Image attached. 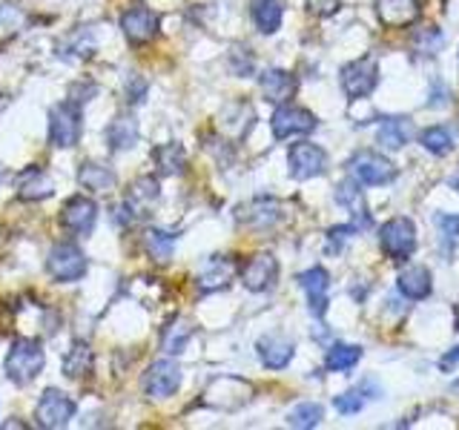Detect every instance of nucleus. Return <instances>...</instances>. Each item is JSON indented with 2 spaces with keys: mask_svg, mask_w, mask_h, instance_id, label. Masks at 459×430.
<instances>
[{
  "mask_svg": "<svg viewBox=\"0 0 459 430\" xmlns=\"http://www.w3.org/2000/svg\"><path fill=\"white\" fill-rule=\"evenodd\" d=\"M124 90H126V100H129V104H141L143 95H147V81H143L138 72H129Z\"/></svg>",
  "mask_w": 459,
  "mask_h": 430,
  "instance_id": "36",
  "label": "nucleus"
},
{
  "mask_svg": "<svg viewBox=\"0 0 459 430\" xmlns=\"http://www.w3.org/2000/svg\"><path fill=\"white\" fill-rule=\"evenodd\" d=\"M258 358H262V365L270 367V370H281L290 365V358H293V341L290 339H284V336H264V339H258Z\"/></svg>",
  "mask_w": 459,
  "mask_h": 430,
  "instance_id": "18",
  "label": "nucleus"
},
{
  "mask_svg": "<svg viewBox=\"0 0 459 430\" xmlns=\"http://www.w3.org/2000/svg\"><path fill=\"white\" fill-rule=\"evenodd\" d=\"M72 416H75V401H72L66 393L55 391V387L43 391V396L35 405V422L47 430H57V427L69 425Z\"/></svg>",
  "mask_w": 459,
  "mask_h": 430,
  "instance_id": "6",
  "label": "nucleus"
},
{
  "mask_svg": "<svg viewBox=\"0 0 459 430\" xmlns=\"http://www.w3.org/2000/svg\"><path fill=\"white\" fill-rule=\"evenodd\" d=\"M0 178H4V176H0Z\"/></svg>",
  "mask_w": 459,
  "mask_h": 430,
  "instance_id": "41",
  "label": "nucleus"
},
{
  "mask_svg": "<svg viewBox=\"0 0 459 430\" xmlns=\"http://www.w3.org/2000/svg\"><path fill=\"white\" fill-rule=\"evenodd\" d=\"M279 201L273 198H255L250 201L247 207L238 210V221L247 224V227H255V229H264V227H273L279 221Z\"/></svg>",
  "mask_w": 459,
  "mask_h": 430,
  "instance_id": "21",
  "label": "nucleus"
},
{
  "mask_svg": "<svg viewBox=\"0 0 459 430\" xmlns=\"http://www.w3.org/2000/svg\"><path fill=\"white\" fill-rule=\"evenodd\" d=\"M382 250L385 255H391L394 262H408L416 250V227L411 219H391L385 227H382Z\"/></svg>",
  "mask_w": 459,
  "mask_h": 430,
  "instance_id": "4",
  "label": "nucleus"
},
{
  "mask_svg": "<svg viewBox=\"0 0 459 430\" xmlns=\"http://www.w3.org/2000/svg\"><path fill=\"white\" fill-rule=\"evenodd\" d=\"M141 387H143V393H147L150 399H167V396H172L181 387V367H178V362H172V358H158V362H152L147 367V373H143Z\"/></svg>",
  "mask_w": 459,
  "mask_h": 430,
  "instance_id": "5",
  "label": "nucleus"
},
{
  "mask_svg": "<svg viewBox=\"0 0 459 430\" xmlns=\"http://www.w3.org/2000/svg\"><path fill=\"white\" fill-rule=\"evenodd\" d=\"M152 158L161 176H181L186 167V152L181 143H161V147H155Z\"/></svg>",
  "mask_w": 459,
  "mask_h": 430,
  "instance_id": "28",
  "label": "nucleus"
},
{
  "mask_svg": "<svg viewBox=\"0 0 459 430\" xmlns=\"http://www.w3.org/2000/svg\"><path fill=\"white\" fill-rule=\"evenodd\" d=\"M86 255L78 244L72 241H57L55 247L47 255V270L55 281L61 284H72V281H81L86 276Z\"/></svg>",
  "mask_w": 459,
  "mask_h": 430,
  "instance_id": "2",
  "label": "nucleus"
},
{
  "mask_svg": "<svg viewBox=\"0 0 459 430\" xmlns=\"http://www.w3.org/2000/svg\"><path fill=\"white\" fill-rule=\"evenodd\" d=\"M107 143L112 152H121V150H133L135 141H138V121L133 115H118L104 133Z\"/></svg>",
  "mask_w": 459,
  "mask_h": 430,
  "instance_id": "22",
  "label": "nucleus"
},
{
  "mask_svg": "<svg viewBox=\"0 0 459 430\" xmlns=\"http://www.w3.org/2000/svg\"><path fill=\"white\" fill-rule=\"evenodd\" d=\"M336 201H339L342 207L351 210L356 229L370 227V215H368V207H365V201H362V193H359L353 184H342L339 190H336Z\"/></svg>",
  "mask_w": 459,
  "mask_h": 430,
  "instance_id": "29",
  "label": "nucleus"
},
{
  "mask_svg": "<svg viewBox=\"0 0 459 430\" xmlns=\"http://www.w3.org/2000/svg\"><path fill=\"white\" fill-rule=\"evenodd\" d=\"M253 21L258 26V32L273 35L281 26V4L279 0H255L253 4Z\"/></svg>",
  "mask_w": 459,
  "mask_h": 430,
  "instance_id": "30",
  "label": "nucleus"
},
{
  "mask_svg": "<svg viewBox=\"0 0 459 430\" xmlns=\"http://www.w3.org/2000/svg\"><path fill=\"white\" fill-rule=\"evenodd\" d=\"M92 367H95V356H92L90 344H83V341L72 344L69 353L64 356V373H66V379H83V376H90Z\"/></svg>",
  "mask_w": 459,
  "mask_h": 430,
  "instance_id": "24",
  "label": "nucleus"
},
{
  "mask_svg": "<svg viewBox=\"0 0 459 430\" xmlns=\"http://www.w3.org/2000/svg\"><path fill=\"white\" fill-rule=\"evenodd\" d=\"M49 141L61 150L75 147L81 141V107L75 100H61L49 109Z\"/></svg>",
  "mask_w": 459,
  "mask_h": 430,
  "instance_id": "3",
  "label": "nucleus"
},
{
  "mask_svg": "<svg viewBox=\"0 0 459 430\" xmlns=\"http://www.w3.org/2000/svg\"><path fill=\"white\" fill-rule=\"evenodd\" d=\"M236 262L230 255H212L207 258V264L204 270L198 272V290L201 293H219L224 290V287H230V281H233L236 276Z\"/></svg>",
  "mask_w": 459,
  "mask_h": 430,
  "instance_id": "15",
  "label": "nucleus"
},
{
  "mask_svg": "<svg viewBox=\"0 0 459 430\" xmlns=\"http://www.w3.org/2000/svg\"><path fill=\"white\" fill-rule=\"evenodd\" d=\"M411 138H413V124L408 118H387L377 135V141L385 150H402Z\"/></svg>",
  "mask_w": 459,
  "mask_h": 430,
  "instance_id": "27",
  "label": "nucleus"
},
{
  "mask_svg": "<svg viewBox=\"0 0 459 430\" xmlns=\"http://www.w3.org/2000/svg\"><path fill=\"white\" fill-rule=\"evenodd\" d=\"M439 47H442V35L437 32V29H428L425 38H422V47H420V52H422V55H434Z\"/></svg>",
  "mask_w": 459,
  "mask_h": 430,
  "instance_id": "38",
  "label": "nucleus"
},
{
  "mask_svg": "<svg viewBox=\"0 0 459 430\" xmlns=\"http://www.w3.org/2000/svg\"><path fill=\"white\" fill-rule=\"evenodd\" d=\"M339 9V0H307V12L316 18H327Z\"/></svg>",
  "mask_w": 459,
  "mask_h": 430,
  "instance_id": "37",
  "label": "nucleus"
},
{
  "mask_svg": "<svg viewBox=\"0 0 459 430\" xmlns=\"http://www.w3.org/2000/svg\"><path fill=\"white\" fill-rule=\"evenodd\" d=\"M377 81H379V72H377V61H373V57H359V61L342 69V90L351 100L368 98L373 90H377Z\"/></svg>",
  "mask_w": 459,
  "mask_h": 430,
  "instance_id": "7",
  "label": "nucleus"
},
{
  "mask_svg": "<svg viewBox=\"0 0 459 430\" xmlns=\"http://www.w3.org/2000/svg\"><path fill=\"white\" fill-rule=\"evenodd\" d=\"M121 32H124V38L129 43H133V47L150 43L158 35V18H155V12L150 6H143V4L129 6L121 14Z\"/></svg>",
  "mask_w": 459,
  "mask_h": 430,
  "instance_id": "11",
  "label": "nucleus"
},
{
  "mask_svg": "<svg viewBox=\"0 0 459 430\" xmlns=\"http://www.w3.org/2000/svg\"><path fill=\"white\" fill-rule=\"evenodd\" d=\"M43 365H47V353H43V344L38 339H14L4 362L9 382H14L18 387L35 382Z\"/></svg>",
  "mask_w": 459,
  "mask_h": 430,
  "instance_id": "1",
  "label": "nucleus"
},
{
  "mask_svg": "<svg viewBox=\"0 0 459 430\" xmlns=\"http://www.w3.org/2000/svg\"><path fill=\"white\" fill-rule=\"evenodd\" d=\"M78 184L83 186V190H90V193H107L115 186V172L109 167H104V164L86 161L78 169Z\"/></svg>",
  "mask_w": 459,
  "mask_h": 430,
  "instance_id": "26",
  "label": "nucleus"
},
{
  "mask_svg": "<svg viewBox=\"0 0 459 430\" xmlns=\"http://www.w3.org/2000/svg\"><path fill=\"white\" fill-rule=\"evenodd\" d=\"M351 172L359 184L365 186H382V184H391L396 178V169L387 158L377 155V152H356L351 158Z\"/></svg>",
  "mask_w": 459,
  "mask_h": 430,
  "instance_id": "9",
  "label": "nucleus"
},
{
  "mask_svg": "<svg viewBox=\"0 0 459 430\" xmlns=\"http://www.w3.org/2000/svg\"><path fill=\"white\" fill-rule=\"evenodd\" d=\"M299 284L301 290L307 293V301H310V313L316 319H322L327 313V287H330V276L325 267H310L299 276Z\"/></svg>",
  "mask_w": 459,
  "mask_h": 430,
  "instance_id": "17",
  "label": "nucleus"
},
{
  "mask_svg": "<svg viewBox=\"0 0 459 430\" xmlns=\"http://www.w3.org/2000/svg\"><path fill=\"white\" fill-rule=\"evenodd\" d=\"M172 250H176V236L167 233V229L150 227L143 233V253H147L155 264H167L172 258Z\"/></svg>",
  "mask_w": 459,
  "mask_h": 430,
  "instance_id": "25",
  "label": "nucleus"
},
{
  "mask_svg": "<svg viewBox=\"0 0 459 430\" xmlns=\"http://www.w3.org/2000/svg\"><path fill=\"white\" fill-rule=\"evenodd\" d=\"M365 399H368V396H362V391H348V393L336 396V410L344 413V416L359 413V410L365 408Z\"/></svg>",
  "mask_w": 459,
  "mask_h": 430,
  "instance_id": "35",
  "label": "nucleus"
},
{
  "mask_svg": "<svg viewBox=\"0 0 459 430\" xmlns=\"http://www.w3.org/2000/svg\"><path fill=\"white\" fill-rule=\"evenodd\" d=\"M258 86H262L267 100H273V104H284V100H290L296 92V78L284 69H267V72H262V78H258Z\"/></svg>",
  "mask_w": 459,
  "mask_h": 430,
  "instance_id": "20",
  "label": "nucleus"
},
{
  "mask_svg": "<svg viewBox=\"0 0 459 430\" xmlns=\"http://www.w3.org/2000/svg\"><path fill=\"white\" fill-rule=\"evenodd\" d=\"M454 365H459V348H456V350H451V353L445 356L442 362H439V367H442V370H451Z\"/></svg>",
  "mask_w": 459,
  "mask_h": 430,
  "instance_id": "39",
  "label": "nucleus"
},
{
  "mask_svg": "<svg viewBox=\"0 0 459 430\" xmlns=\"http://www.w3.org/2000/svg\"><path fill=\"white\" fill-rule=\"evenodd\" d=\"M377 14L385 26L391 29H408L420 21V0H377Z\"/></svg>",
  "mask_w": 459,
  "mask_h": 430,
  "instance_id": "16",
  "label": "nucleus"
},
{
  "mask_svg": "<svg viewBox=\"0 0 459 430\" xmlns=\"http://www.w3.org/2000/svg\"><path fill=\"white\" fill-rule=\"evenodd\" d=\"M161 198V190H158V181L152 176H141L133 186L126 190L124 198V212H126V221H141V219H150L152 207L158 204Z\"/></svg>",
  "mask_w": 459,
  "mask_h": 430,
  "instance_id": "8",
  "label": "nucleus"
},
{
  "mask_svg": "<svg viewBox=\"0 0 459 430\" xmlns=\"http://www.w3.org/2000/svg\"><path fill=\"white\" fill-rule=\"evenodd\" d=\"M270 126H273V135L279 141L293 138V135H307L316 129V115L301 107H279L273 112Z\"/></svg>",
  "mask_w": 459,
  "mask_h": 430,
  "instance_id": "13",
  "label": "nucleus"
},
{
  "mask_svg": "<svg viewBox=\"0 0 459 430\" xmlns=\"http://www.w3.org/2000/svg\"><path fill=\"white\" fill-rule=\"evenodd\" d=\"M98 221V204L86 195H72L61 210V227L72 236H90Z\"/></svg>",
  "mask_w": 459,
  "mask_h": 430,
  "instance_id": "12",
  "label": "nucleus"
},
{
  "mask_svg": "<svg viewBox=\"0 0 459 430\" xmlns=\"http://www.w3.org/2000/svg\"><path fill=\"white\" fill-rule=\"evenodd\" d=\"M55 193V181L38 167H29L18 176V198L21 201H47Z\"/></svg>",
  "mask_w": 459,
  "mask_h": 430,
  "instance_id": "19",
  "label": "nucleus"
},
{
  "mask_svg": "<svg viewBox=\"0 0 459 430\" xmlns=\"http://www.w3.org/2000/svg\"><path fill=\"white\" fill-rule=\"evenodd\" d=\"M422 143H425V150L428 152H434V155H448L454 150V138L451 133L445 126H430L422 133Z\"/></svg>",
  "mask_w": 459,
  "mask_h": 430,
  "instance_id": "33",
  "label": "nucleus"
},
{
  "mask_svg": "<svg viewBox=\"0 0 459 430\" xmlns=\"http://www.w3.org/2000/svg\"><path fill=\"white\" fill-rule=\"evenodd\" d=\"M193 336V327L186 324V322H176L172 324L167 333H164V339H161V348L167 350V353H181L184 350V344H186V339Z\"/></svg>",
  "mask_w": 459,
  "mask_h": 430,
  "instance_id": "34",
  "label": "nucleus"
},
{
  "mask_svg": "<svg viewBox=\"0 0 459 430\" xmlns=\"http://www.w3.org/2000/svg\"><path fill=\"white\" fill-rule=\"evenodd\" d=\"M322 419H325V410H322V405H316V401H301V405H296L290 413H287V425L299 427V430H310Z\"/></svg>",
  "mask_w": 459,
  "mask_h": 430,
  "instance_id": "32",
  "label": "nucleus"
},
{
  "mask_svg": "<svg viewBox=\"0 0 459 430\" xmlns=\"http://www.w3.org/2000/svg\"><path fill=\"white\" fill-rule=\"evenodd\" d=\"M287 164H290V176L299 178V181H307V178H316L322 176L327 169V155L322 147H316V143H293L290 152H287Z\"/></svg>",
  "mask_w": 459,
  "mask_h": 430,
  "instance_id": "10",
  "label": "nucleus"
},
{
  "mask_svg": "<svg viewBox=\"0 0 459 430\" xmlns=\"http://www.w3.org/2000/svg\"><path fill=\"white\" fill-rule=\"evenodd\" d=\"M238 276H241V281H244L247 290L264 293L279 279V262L270 253H258V255H253L250 262L238 270Z\"/></svg>",
  "mask_w": 459,
  "mask_h": 430,
  "instance_id": "14",
  "label": "nucleus"
},
{
  "mask_svg": "<svg viewBox=\"0 0 459 430\" xmlns=\"http://www.w3.org/2000/svg\"><path fill=\"white\" fill-rule=\"evenodd\" d=\"M359 358H362V348H356V344H333V348L327 350L325 367L333 373H342V370L356 367Z\"/></svg>",
  "mask_w": 459,
  "mask_h": 430,
  "instance_id": "31",
  "label": "nucleus"
},
{
  "mask_svg": "<svg viewBox=\"0 0 459 430\" xmlns=\"http://www.w3.org/2000/svg\"><path fill=\"white\" fill-rule=\"evenodd\" d=\"M399 290L405 293L408 298L413 301H422L430 296V290H434V281H430V272L428 267H408V270H402V276H399Z\"/></svg>",
  "mask_w": 459,
  "mask_h": 430,
  "instance_id": "23",
  "label": "nucleus"
},
{
  "mask_svg": "<svg viewBox=\"0 0 459 430\" xmlns=\"http://www.w3.org/2000/svg\"><path fill=\"white\" fill-rule=\"evenodd\" d=\"M454 186H456V190H459V172H456V176H454V181H451Z\"/></svg>",
  "mask_w": 459,
  "mask_h": 430,
  "instance_id": "40",
  "label": "nucleus"
}]
</instances>
